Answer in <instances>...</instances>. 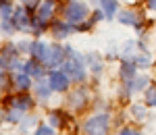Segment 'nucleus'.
Masks as SVG:
<instances>
[{
  "mask_svg": "<svg viewBox=\"0 0 156 135\" xmlns=\"http://www.w3.org/2000/svg\"><path fill=\"white\" fill-rule=\"evenodd\" d=\"M108 114H96L92 119H87L83 125V133L85 135H106L108 131Z\"/></svg>",
  "mask_w": 156,
  "mask_h": 135,
  "instance_id": "nucleus-1",
  "label": "nucleus"
},
{
  "mask_svg": "<svg viewBox=\"0 0 156 135\" xmlns=\"http://www.w3.org/2000/svg\"><path fill=\"white\" fill-rule=\"evenodd\" d=\"M65 17H67V23H81L85 17H87V6L79 0H71L65 9Z\"/></svg>",
  "mask_w": 156,
  "mask_h": 135,
  "instance_id": "nucleus-2",
  "label": "nucleus"
},
{
  "mask_svg": "<svg viewBox=\"0 0 156 135\" xmlns=\"http://www.w3.org/2000/svg\"><path fill=\"white\" fill-rule=\"evenodd\" d=\"M67 54H69V61H67V71L71 73V77L75 81H83L85 79V69L81 58L73 52V48H67Z\"/></svg>",
  "mask_w": 156,
  "mask_h": 135,
  "instance_id": "nucleus-3",
  "label": "nucleus"
},
{
  "mask_svg": "<svg viewBox=\"0 0 156 135\" xmlns=\"http://www.w3.org/2000/svg\"><path fill=\"white\" fill-rule=\"evenodd\" d=\"M48 83L52 87V92H65L69 87V77L65 73H60V71H52L48 75Z\"/></svg>",
  "mask_w": 156,
  "mask_h": 135,
  "instance_id": "nucleus-4",
  "label": "nucleus"
},
{
  "mask_svg": "<svg viewBox=\"0 0 156 135\" xmlns=\"http://www.w3.org/2000/svg\"><path fill=\"white\" fill-rule=\"evenodd\" d=\"M52 12H54V2H52V0H42V4L37 6V23L40 25L48 23Z\"/></svg>",
  "mask_w": 156,
  "mask_h": 135,
  "instance_id": "nucleus-5",
  "label": "nucleus"
},
{
  "mask_svg": "<svg viewBox=\"0 0 156 135\" xmlns=\"http://www.w3.org/2000/svg\"><path fill=\"white\" fill-rule=\"evenodd\" d=\"M31 54L36 56V61L46 62V61H48L50 50H48V46H46L44 42H34V44H31Z\"/></svg>",
  "mask_w": 156,
  "mask_h": 135,
  "instance_id": "nucleus-6",
  "label": "nucleus"
},
{
  "mask_svg": "<svg viewBox=\"0 0 156 135\" xmlns=\"http://www.w3.org/2000/svg\"><path fill=\"white\" fill-rule=\"evenodd\" d=\"M62 61H65V50L60 48V46L50 48V54H48V61H46V64H48V67H58Z\"/></svg>",
  "mask_w": 156,
  "mask_h": 135,
  "instance_id": "nucleus-7",
  "label": "nucleus"
},
{
  "mask_svg": "<svg viewBox=\"0 0 156 135\" xmlns=\"http://www.w3.org/2000/svg\"><path fill=\"white\" fill-rule=\"evenodd\" d=\"M12 23H15V27H17V29L25 31V29H27V25H29L27 11H25V9H17V11H15V17H12Z\"/></svg>",
  "mask_w": 156,
  "mask_h": 135,
  "instance_id": "nucleus-8",
  "label": "nucleus"
},
{
  "mask_svg": "<svg viewBox=\"0 0 156 135\" xmlns=\"http://www.w3.org/2000/svg\"><path fill=\"white\" fill-rule=\"evenodd\" d=\"M100 6H102L104 15L110 19V17L117 12V0H100Z\"/></svg>",
  "mask_w": 156,
  "mask_h": 135,
  "instance_id": "nucleus-9",
  "label": "nucleus"
},
{
  "mask_svg": "<svg viewBox=\"0 0 156 135\" xmlns=\"http://www.w3.org/2000/svg\"><path fill=\"white\" fill-rule=\"evenodd\" d=\"M119 21L121 23H127V25H137V15L133 11H123L119 15Z\"/></svg>",
  "mask_w": 156,
  "mask_h": 135,
  "instance_id": "nucleus-10",
  "label": "nucleus"
},
{
  "mask_svg": "<svg viewBox=\"0 0 156 135\" xmlns=\"http://www.w3.org/2000/svg\"><path fill=\"white\" fill-rule=\"evenodd\" d=\"M71 33V23H54V36L56 37H67Z\"/></svg>",
  "mask_w": 156,
  "mask_h": 135,
  "instance_id": "nucleus-11",
  "label": "nucleus"
},
{
  "mask_svg": "<svg viewBox=\"0 0 156 135\" xmlns=\"http://www.w3.org/2000/svg\"><path fill=\"white\" fill-rule=\"evenodd\" d=\"M12 108H15V110H27V108H31V100L27 98V96H25V98H15L12 100Z\"/></svg>",
  "mask_w": 156,
  "mask_h": 135,
  "instance_id": "nucleus-12",
  "label": "nucleus"
},
{
  "mask_svg": "<svg viewBox=\"0 0 156 135\" xmlns=\"http://www.w3.org/2000/svg\"><path fill=\"white\" fill-rule=\"evenodd\" d=\"M15 85H17V89H27L29 87V75H25V71L15 75Z\"/></svg>",
  "mask_w": 156,
  "mask_h": 135,
  "instance_id": "nucleus-13",
  "label": "nucleus"
},
{
  "mask_svg": "<svg viewBox=\"0 0 156 135\" xmlns=\"http://www.w3.org/2000/svg\"><path fill=\"white\" fill-rule=\"evenodd\" d=\"M146 104L148 106H156V85L148 87V92H146Z\"/></svg>",
  "mask_w": 156,
  "mask_h": 135,
  "instance_id": "nucleus-14",
  "label": "nucleus"
},
{
  "mask_svg": "<svg viewBox=\"0 0 156 135\" xmlns=\"http://www.w3.org/2000/svg\"><path fill=\"white\" fill-rule=\"evenodd\" d=\"M133 71H135V64H133V62H125V64H123V71H121L123 79H129L133 75Z\"/></svg>",
  "mask_w": 156,
  "mask_h": 135,
  "instance_id": "nucleus-15",
  "label": "nucleus"
},
{
  "mask_svg": "<svg viewBox=\"0 0 156 135\" xmlns=\"http://www.w3.org/2000/svg\"><path fill=\"white\" fill-rule=\"evenodd\" d=\"M83 92H77V94H71V106H75V108H79V106H83Z\"/></svg>",
  "mask_w": 156,
  "mask_h": 135,
  "instance_id": "nucleus-16",
  "label": "nucleus"
},
{
  "mask_svg": "<svg viewBox=\"0 0 156 135\" xmlns=\"http://www.w3.org/2000/svg\"><path fill=\"white\" fill-rule=\"evenodd\" d=\"M131 112L135 114V119H137V121L146 116V108H144V106H133V108H131Z\"/></svg>",
  "mask_w": 156,
  "mask_h": 135,
  "instance_id": "nucleus-17",
  "label": "nucleus"
},
{
  "mask_svg": "<svg viewBox=\"0 0 156 135\" xmlns=\"http://www.w3.org/2000/svg\"><path fill=\"white\" fill-rule=\"evenodd\" d=\"M9 17H11V4L2 0V19H9Z\"/></svg>",
  "mask_w": 156,
  "mask_h": 135,
  "instance_id": "nucleus-18",
  "label": "nucleus"
},
{
  "mask_svg": "<svg viewBox=\"0 0 156 135\" xmlns=\"http://www.w3.org/2000/svg\"><path fill=\"white\" fill-rule=\"evenodd\" d=\"M146 83H148V79H146V77H142V79H135V81H133V89H142V87H146Z\"/></svg>",
  "mask_w": 156,
  "mask_h": 135,
  "instance_id": "nucleus-19",
  "label": "nucleus"
},
{
  "mask_svg": "<svg viewBox=\"0 0 156 135\" xmlns=\"http://www.w3.org/2000/svg\"><path fill=\"white\" fill-rule=\"evenodd\" d=\"M36 135H54V131H52L50 127H40L36 131Z\"/></svg>",
  "mask_w": 156,
  "mask_h": 135,
  "instance_id": "nucleus-20",
  "label": "nucleus"
},
{
  "mask_svg": "<svg viewBox=\"0 0 156 135\" xmlns=\"http://www.w3.org/2000/svg\"><path fill=\"white\" fill-rule=\"evenodd\" d=\"M119 135H140V133H137V131H133V129H123Z\"/></svg>",
  "mask_w": 156,
  "mask_h": 135,
  "instance_id": "nucleus-21",
  "label": "nucleus"
},
{
  "mask_svg": "<svg viewBox=\"0 0 156 135\" xmlns=\"http://www.w3.org/2000/svg\"><path fill=\"white\" fill-rule=\"evenodd\" d=\"M25 6H37V0H21Z\"/></svg>",
  "mask_w": 156,
  "mask_h": 135,
  "instance_id": "nucleus-22",
  "label": "nucleus"
},
{
  "mask_svg": "<svg viewBox=\"0 0 156 135\" xmlns=\"http://www.w3.org/2000/svg\"><path fill=\"white\" fill-rule=\"evenodd\" d=\"M148 6H150L152 11H156V0H148Z\"/></svg>",
  "mask_w": 156,
  "mask_h": 135,
  "instance_id": "nucleus-23",
  "label": "nucleus"
}]
</instances>
